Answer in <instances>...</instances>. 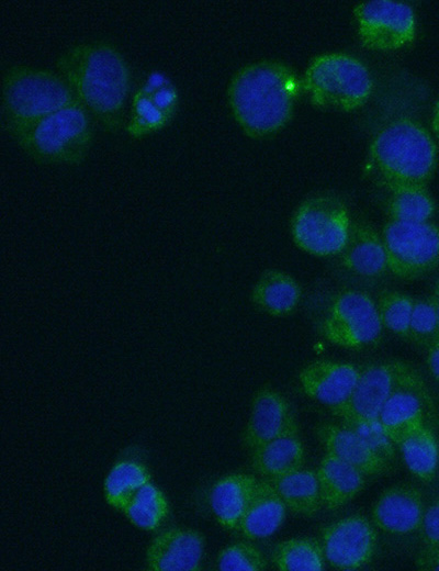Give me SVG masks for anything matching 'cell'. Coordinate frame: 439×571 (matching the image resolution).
Instances as JSON below:
<instances>
[{
	"mask_svg": "<svg viewBox=\"0 0 439 571\" xmlns=\"http://www.w3.org/2000/svg\"><path fill=\"white\" fill-rule=\"evenodd\" d=\"M56 68L100 127L122 128L132 74L116 45L105 40L75 44L57 57Z\"/></svg>",
	"mask_w": 439,
	"mask_h": 571,
	"instance_id": "obj_1",
	"label": "cell"
},
{
	"mask_svg": "<svg viewBox=\"0 0 439 571\" xmlns=\"http://www.w3.org/2000/svg\"><path fill=\"white\" fill-rule=\"evenodd\" d=\"M301 91V79L288 65L260 60L233 75L227 102L240 130L251 138H263L289 123Z\"/></svg>",
	"mask_w": 439,
	"mask_h": 571,
	"instance_id": "obj_2",
	"label": "cell"
},
{
	"mask_svg": "<svg viewBox=\"0 0 439 571\" xmlns=\"http://www.w3.org/2000/svg\"><path fill=\"white\" fill-rule=\"evenodd\" d=\"M438 164V147L431 134L409 117L397 119L372 139L367 169L389 193L409 187H425Z\"/></svg>",
	"mask_w": 439,
	"mask_h": 571,
	"instance_id": "obj_3",
	"label": "cell"
},
{
	"mask_svg": "<svg viewBox=\"0 0 439 571\" xmlns=\"http://www.w3.org/2000/svg\"><path fill=\"white\" fill-rule=\"evenodd\" d=\"M75 101L72 89L58 71L14 65L3 74L2 125L13 139L38 120Z\"/></svg>",
	"mask_w": 439,
	"mask_h": 571,
	"instance_id": "obj_4",
	"label": "cell"
},
{
	"mask_svg": "<svg viewBox=\"0 0 439 571\" xmlns=\"http://www.w3.org/2000/svg\"><path fill=\"white\" fill-rule=\"evenodd\" d=\"M94 137V120L77 100L35 122L15 143L34 161L76 166L88 156Z\"/></svg>",
	"mask_w": 439,
	"mask_h": 571,
	"instance_id": "obj_5",
	"label": "cell"
},
{
	"mask_svg": "<svg viewBox=\"0 0 439 571\" xmlns=\"http://www.w3.org/2000/svg\"><path fill=\"white\" fill-rule=\"evenodd\" d=\"M301 82L313 105L345 112L362 108L373 91V79L368 67L344 53L314 57Z\"/></svg>",
	"mask_w": 439,
	"mask_h": 571,
	"instance_id": "obj_6",
	"label": "cell"
},
{
	"mask_svg": "<svg viewBox=\"0 0 439 571\" xmlns=\"http://www.w3.org/2000/svg\"><path fill=\"white\" fill-rule=\"evenodd\" d=\"M348 206L329 194L304 200L291 220V236L303 251L316 257L339 255L345 248L351 227Z\"/></svg>",
	"mask_w": 439,
	"mask_h": 571,
	"instance_id": "obj_7",
	"label": "cell"
},
{
	"mask_svg": "<svg viewBox=\"0 0 439 571\" xmlns=\"http://www.w3.org/2000/svg\"><path fill=\"white\" fill-rule=\"evenodd\" d=\"M319 332L326 340L346 349H363L378 344L383 325L376 302L362 290L338 291L320 318Z\"/></svg>",
	"mask_w": 439,
	"mask_h": 571,
	"instance_id": "obj_8",
	"label": "cell"
},
{
	"mask_svg": "<svg viewBox=\"0 0 439 571\" xmlns=\"http://www.w3.org/2000/svg\"><path fill=\"white\" fill-rule=\"evenodd\" d=\"M426 383L419 371L403 360H384L361 368L351 396L330 410L341 423L378 419L384 404L398 391Z\"/></svg>",
	"mask_w": 439,
	"mask_h": 571,
	"instance_id": "obj_9",
	"label": "cell"
},
{
	"mask_svg": "<svg viewBox=\"0 0 439 571\" xmlns=\"http://www.w3.org/2000/svg\"><path fill=\"white\" fill-rule=\"evenodd\" d=\"M381 236L387 271L395 278L414 281L439 267V226L436 223L387 220Z\"/></svg>",
	"mask_w": 439,
	"mask_h": 571,
	"instance_id": "obj_10",
	"label": "cell"
},
{
	"mask_svg": "<svg viewBox=\"0 0 439 571\" xmlns=\"http://www.w3.org/2000/svg\"><path fill=\"white\" fill-rule=\"evenodd\" d=\"M360 44L370 51L393 52L414 42L417 20L414 9L395 0L361 1L352 9Z\"/></svg>",
	"mask_w": 439,
	"mask_h": 571,
	"instance_id": "obj_11",
	"label": "cell"
},
{
	"mask_svg": "<svg viewBox=\"0 0 439 571\" xmlns=\"http://www.w3.org/2000/svg\"><path fill=\"white\" fill-rule=\"evenodd\" d=\"M319 541L326 562L333 569L357 571L374 558L378 531L365 516L352 514L323 527Z\"/></svg>",
	"mask_w": 439,
	"mask_h": 571,
	"instance_id": "obj_12",
	"label": "cell"
},
{
	"mask_svg": "<svg viewBox=\"0 0 439 571\" xmlns=\"http://www.w3.org/2000/svg\"><path fill=\"white\" fill-rule=\"evenodd\" d=\"M291 434L300 433L286 398L271 387L257 390L241 435L244 447L251 451L268 441Z\"/></svg>",
	"mask_w": 439,
	"mask_h": 571,
	"instance_id": "obj_13",
	"label": "cell"
},
{
	"mask_svg": "<svg viewBox=\"0 0 439 571\" xmlns=\"http://www.w3.org/2000/svg\"><path fill=\"white\" fill-rule=\"evenodd\" d=\"M205 537L193 528L175 527L159 533L146 549L150 571H199L205 555Z\"/></svg>",
	"mask_w": 439,
	"mask_h": 571,
	"instance_id": "obj_14",
	"label": "cell"
},
{
	"mask_svg": "<svg viewBox=\"0 0 439 571\" xmlns=\"http://www.w3.org/2000/svg\"><path fill=\"white\" fill-rule=\"evenodd\" d=\"M361 368L351 362L319 359L303 367L297 376L302 391L329 410L349 400Z\"/></svg>",
	"mask_w": 439,
	"mask_h": 571,
	"instance_id": "obj_15",
	"label": "cell"
},
{
	"mask_svg": "<svg viewBox=\"0 0 439 571\" xmlns=\"http://www.w3.org/2000/svg\"><path fill=\"white\" fill-rule=\"evenodd\" d=\"M435 403L426 383L396 392L382 407L378 421L396 445L421 425H431Z\"/></svg>",
	"mask_w": 439,
	"mask_h": 571,
	"instance_id": "obj_16",
	"label": "cell"
},
{
	"mask_svg": "<svg viewBox=\"0 0 439 571\" xmlns=\"http://www.w3.org/2000/svg\"><path fill=\"white\" fill-rule=\"evenodd\" d=\"M424 512L425 504L419 489L412 484H395L379 495L371 516L378 529L404 536L419 530Z\"/></svg>",
	"mask_w": 439,
	"mask_h": 571,
	"instance_id": "obj_17",
	"label": "cell"
},
{
	"mask_svg": "<svg viewBox=\"0 0 439 571\" xmlns=\"http://www.w3.org/2000/svg\"><path fill=\"white\" fill-rule=\"evenodd\" d=\"M315 436L326 454L352 466L365 477L381 475L391 470L392 461L375 452L342 423H320L315 427Z\"/></svg>",
	"mask_w": 439,
	"mask_h": 571,
	"instance_id": "obj_18",
	"label": "cell"
},
{
	"mask_svg": "<svg viewBox=\"0 0 439 571\" xmlns=\"http://www.w3.org/2000/svg\"><path fill=\"white\" fill-rule=\"evenodd\" d=\"M338 256L346 270L363 278H379L387 271L382 236L362 221L351 223L347 244Z\"/></svg>",
	"mask_w": 439,
	"mask_h": 571,
	"instance_id": "obj_19",
	"label": "cell"
},
{
	"mask_svg": "<svg viewBox=\"0 0 439 571\" xmlns=\"http://www.w3.org/2000/svg\"><path fill=\"white\" fill-rule=\"evenodd\" d=\"M259 479L249 473H230L211 488L209 501L217 523L225 529L238 530Z\"/></svg>",
	"mask_w": 439,
	"mask_h": 571,
	"instance_id": "obj_20",
	"label": "cell"
},
{
	"mask_svg": "<svg viewBox=\"0 0 439 571\" xmlns=\"http://www.w3.org/2000/svg\"><path fill=\"white\" fill-rule=\"evenodd\" d=\"M302 289L290 273L266 269L254 283L250 301L259 311L274 317L291 315L300 304Z\"/></svg>",
	"mask_w": 439,
	"mask_h": 571,
	"instance_id": "obj_21",
	"label": "cell"
},
{
	"mask_svg": "<svg viewBox=\"0 0 439 571\" xmlns=\"http://www.w3.org/2000/svg\"><path fill=\"white\" fill-rule=\"evenodd\" d=\"M322 504L327 511L342 507L364 488L365 475L345 461L326 454L316 469Z\"/></svg>",
	"mask_w": 439,
	"mask_h": 571,
	"instance_id": "obj_22",
	"label": "cell"
},
{
	"mask_svg": "<svg viewBox=\"0 0 439 571\" xmlns=\"http://www.w3.org/2000/svg\"><path fill=\"white\" fill-rule=\"evenodd\" d=\"M286 506L267 479H259L254 497L238 530L250 540L272 536L284 523Z\"/></svg>",
	"mask_w": 439,
	"mask_h": 571,
	"instance_id": "obj_23",
	"label": "cell"
},
{
	"mask_svg": "<svg viewBox=\"0 0 439 571\" xmlns=\"http://www.w3.org/2000/svg\"><path fill=\"white\" fill-rule=\"evenodd\" d=\"M305 448L299 434L268 441L250 451L251 467L261 478L273 479L304 468Z\"/></svg>",
	"mask_w": 439,
	"mask_h": 571,
	"instance_id": "obj_24",
	"label": "cell"
},
{
	"mask_svg": "<svg viewBox=\"0 0 439 571\" xmlns=\"http://www.w3.org/2000/svg\"><path fill=\"white\" fill-rule=\"evenodd\" d=\"M267 480L273 485L288 511L295 515L313 517L323 507L316 470L302 468Z\"/></svg>",
	"mask_w": 439,
	"mask_h": 571,
	"instance_id": "obj_25",
	"label": "cell"
},
{
	"mask_svg": "<svg viewBox=\"0 0 439 571\" xmlns=\"http://www.w3.org/2000/svg\"><path fill=\"white\" fill-rule=\"evenodd\" d=\"M408 471L424 483L435 480L439 466V444L431 429L425 424L404 437L397 445Z\"/></svg>",
	"mask_w": 439,
	"mask_h": 571,
	"instance_id": "obj_26",
	"label": "cell"
},
{
	"mask_svg": "<svg viewBox=\"0 0 439 571\" xmlns=\"http://www.w3.org/2000/svg\"><path fill=\"white\" fill-rule=\"evenodd\" d=\"M271 562L279 571H324L326 559L319 539L294 537L277 544Z\"/></svg>",
	"mask_w": 439,
	"mask_h": 571,
	"instance_id": "obj_27",
	"label": "cell"
},
{
	"mask_svg": "<svg viewBox=\"0 0 439 571\" xmlns=\"http://www.w3.org/2000/svg\"><path fill=\"white\" fill-rule=\"evenodd\" d=\"M148 482L150 473L146 466L135 460H120L104 479V500L113 508L122 511L128 500Z\"/></svg>",
	"mask_w": 439,
	"mask_h": 571,
	"instance_id": "obj_28",
	"label": "cell"
},
{
	"mask_svg": "<svg viewBox=\"0 0 439 571\" xmlns=\"http://www.w3.org/2000/svg\"><path fill=\"white\" fill-rule=\"evenodd\" d=\"M121 512L134 526L153 531L168 516L169 503L164 492L148 482L128 500Z\"/></svg>",
	"mask_w": 439,
	"mask_h": 571,
	"instance_id": "obj_29",
	"label": "cell"
},
{
	"mask_svg": "<svg viewBox=\"0 0 439 571\" xmlns=\"http://www.w3.org/2000/svg\"><path fill=\"white\" fill-rule=\"evenodd\" d=\"M385 209L389 220L397 222H428L436 213L435 201L425 187L391 192Z\"/></svg>",
	"mask_w": 439,
	"mask_h": 571,
	"instance_id": "obj_30",
	"label": "cell"
},
{
	"mask_svg": "<svg viewBox=\"0 0 439 571\" xmlns=\"http://www.w3.org/2000/svg\"><path fill=\"white\" fill-rule=\"evenodd\" d=\"M170 119L139 87L133 93L131 115L125 130L133 138H142L166 127Z\"/></svg>",
	"mask_w": 439,
	"mask_h": 571,
	"instance_id": "obj_31",
	"label": "cell"
},
{
	"mask_svg": "<svg viewBox=\"0 0 439 571\" xmlns=\"http://www.w3.org/2000/svg\"><path fill=\"white\" fill-rule=\"evenodd\" d=\"M414 301L401 291H381L375 302L383 328L407 340Z\"/></svg>",
	"mask_w": 439,
	"mask_h": 571,
	"instance_id": "obj_32",
	"label": "cell"
},
{
	"mask_svg": "<svg viewBox=\"0 0 439 571\" xmlns=\"http://www.w3.org/2000/svg\"><path fill=\"white\" fill-rule=\"evenodd\" d=\"M216 567L221 571H264L268 562L255 545L238 541L224 547L218 552Z\"/></svg>",
	"mask_w": 439,
	"mask_h": 571,
	"instance_id": "obj_33",
	"label": "cell"
},
{
	"mask_svg": "<svg viewBox=\"0 0 439 571\" xmlns=\"http://www.w3.org/2000/svg\"><path fill=\"white\" fill-rule=\"evenodd\" d=\"M438 337L439 325L431 299H415L407 340L426 349Z\"/></svg>",
	"mask_w": 439,
	"mask_h": 571,
	"instance_id": "obj_34",
	"label": "cell"
},
{
	"mask_svg": "<svg viewBox=\"0 0 439 571\" xmlns=\"http://www.w3.org/2000/svg\"><path fill=\"white\" fill-rule=\"evenodd\" d=\"M352 429L370 448L392 461L396 455V445L386 435L378 419L342 423Z\"/></svg>",
	"mask_w": 439,
	"mask_h": 571,
	"instance_id": "obj_35",
	"label": "cell"
},
{
	"mask_svg": "<svg viewBox=\"0 0 439 571\" xmlns=\"http://www.w3.org/2000/svg\"><path fill=\"white\" fill-rule=\"evenodd\" d=\"M419 533L424 545L439 547V496L425 507Z\"/></svg>",
	"mask_w": 439,
	"mask_h": 571,
	"instance_id": "obj_36",
	"label": "cell"
},
{
	"mask_svg": "<svg viewBox=\"0 0 439 571\" xmlns=\"http://www.w3.org/2000/svg\"><path fill=\"white\" fill-rule=\"evenodd\" d=\"M414 566L419 571H439V547L424 545L415 556Z\"/></svg>",
	"mask_w": 439,
	"mask_h": 571,
	"instance_id": "obj_37",
	"label": "cell"
},
{
	"mask_svg": "<svg viewBox=\"0 0 439 571\" xmlns=\"http://www.w3.org/2000/svg\"><path fill=\"white\" fill-rule=\"evenodd\" d=\"M426 363L432 378L439 382V337L426 348Z\"/></svg>",
	"mask_w": 439,
	"mask_h": 571,
	"instance_id": "obj_38",
	"label": "cell"
},
{
	"mask_svg": "<svg viewBox=\"0 0 439 571\" xmlns=\"http://www.w3.org/2000/svg\"><path fill=\"white\" fill-rule=\"evenodd\" d=\"M430 126L435 138L439 143V96L436 99V102L432 108Z\"/></svg>",
	"mask_w": 439,
	"mask_h": 571,
	"instance_id": "obj_39",
	"label": "cell"
},
{
	"mask_svg": "<svg viewBox=\"0 0 439 571\" xmlns=\"http://www.w3.org/2000/svg\"><path fill=\"white\" fill-rule=\"evenodd\" d=\"M429 298L431 299L437 314L438 325H439V298L435 296L434 294H430Z\"/></svg>",
	"mask_w": 439,
	"mask_h": 571,
	"instance_id": "obj_40",
	"label": "cell"
},
{
	"mask_svg": "<svg viewBox=\"0 0 439 571\" xmlns=\"http://www.w3.org/2000/svg\"><path fill=\"white\" fill-rule=\"evenodd\" d=\"M431 294H434L435 296L439 298V280L436 282L434 292Z\"/></svg>",
	"mask_w": 439,
	"mask_h": 571,
	"instance_id": "obj_41",
	"label": "cell"
},
{
	"mask_svg": "<svg viewBox=\"0 0 439 571\" xmlns=\"http://www.w3.org/2000/svg\"><path fill=\"white\" fill-rule=\"evenodd\" d=\"M437 426H438V436H439V416H438V424H437Z\"/></svg>",
	"mask_w": 439,
	"mask_h": 571,
	"instance_id": "obj_42",
	"label": "cell"
}]
</instances>
